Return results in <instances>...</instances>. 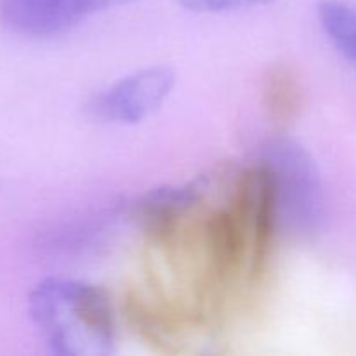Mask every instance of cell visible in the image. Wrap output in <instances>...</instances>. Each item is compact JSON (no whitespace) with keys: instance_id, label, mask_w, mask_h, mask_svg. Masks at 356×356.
<instances>
[{"instance_id":"obj_1","label":"cell","mask_w":356,"mask_h":356,"mask_svg":"<svg viewBox=\"0 0 356 356\" xmlns=\"http://www.w3.org/2000/svg\"><path fill=\"white\" fill-rule=\"evenodd\" d=\"M28 312L56 355L113 353L117 318L103 287L70 278H45L28 296Z\"/></svg>"},{"instance_id":"obj_2","label":"cell","mask_w":356,"mask_h":356,"mask_svg":"<svg viewBox=\"0 0 356 356\" xmlns=\"http://www.w3.org/2000/svg\"><path fill=\"white\" fill-rule=\"evenodd\" d=\"M261 159L277 179L282 219L299 235L316 233L323 219V191L309 153L292 139L277 136L264 143Z\"/></svg>"},{"instance_id":"obj_3","label":"cell","mask_w":356,"mask_h":356,"mask_svg":"<svg viewBox=\"0 0 356 356\" xmlns=\"http://www.w3.org/2000/svg\"><path fill=\"white\" fill-rule=\"evenodd\" d=\"M176 83L169 66H152L136 72L90 99L87 110L92 118L110 124H138L159 110Z\"/></svg>"},{"instance_id":"obj_4","label":"cell","mask_w":356,"mask_h":356,"mask_svg":"<svg viewBox=\"0 0 356 356\" xmlns=\"http://www.w3.org/2000/svg\"><path fill=\"white\" fill-rule=\"evenodd\" d=\"M92 13V0H0L3 24L26 37L65 33Z\"/></svg>"},{"instance_id":"obj_5","label":"cell","mask_w":356,"mask_h":356,"mask_svg":"<svg viewBox=\"0 0 356 356\" xmlns=\"http://www.w3.org/2000/svg\"><path fill=\"white\" fill-rule=\"evenodd\" d=\"M263 108L266 117L278 131L291 127L305 110L306 94L302 80L294 66L275 63L263 79Z\"/></svg>"},{"instance_id":"obj_6","label":"cell","mask_w":356,"mask_h":356,"mask_svg":"<svg viewBox=\"0 0 356 356\" xmlns=\"http://www.w3.org/2000/svg\"><path fill=\"white\" fill-rule=\"evenodd\" d=\"M318 17L337 51L356 66V6L348 0H320Z\"/></svg>"},{"instance_id":"obj_7","label":"cell","mask_w":356,"mask_h":356,"mask_svg":"<svg viewBox=\"0 0 356 356\" xmlns=\"http://www.w3.org/2000/svg\"><path fill=\"white\" fill-rule=\"evenodd\" d=\"M184 9L195 13H226V10L245 9L273 3L275 0H177Z\"/></svg>"},{"instance_id":"obj_8","label":"cell","mask_w":356,"mask_h":356,"mask_svg":"<svg viewBox=\"0 0 356 356\" xmlns=\"http://www.w3.org/2000/svg\"><path fill=\"white\" fill-rule=\"evenodd\" d=\"M94 2V9L103 10V9H110V7H117V6H124V3L134 2V0H92Z\"/></svg>"}]
</instances>
